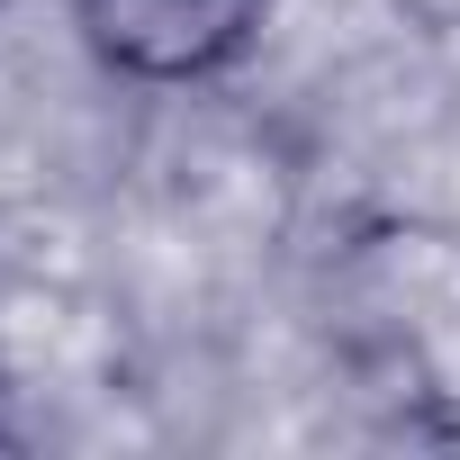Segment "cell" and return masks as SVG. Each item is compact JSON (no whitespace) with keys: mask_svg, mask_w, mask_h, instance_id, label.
<instances>
[{"mask_svg":"<svg viewBox=\"0 0 460 460\" xmlns=\"http://www.w3.org/2000/svg\"><path fill=\"white\" fill-rule=\"evenodd\" d=\"M73 28L118 82L190 91V82L235 73L262 46L271 0H73Z\"/></svg>","mask_w":460,"mask_h":460,"instance_id":"cell-1","label":"cell"},{"mask_svg":"<svg viewBox=\"0 0 460 460\" xmlns=\"http://www.w3.org/2000/svg\"><path fill=\"white\" fill-rule=\"evenodd\" d=\"M0 10H10V0H0Z\"/></svg>","mask_w":460,"mask_h":460,"instance_id":"cell-2","label":"cell"}]
</instances>
